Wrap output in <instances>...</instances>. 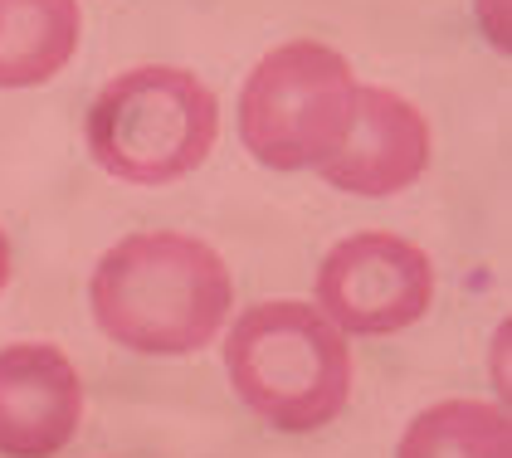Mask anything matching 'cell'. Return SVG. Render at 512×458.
Returning a JSON list of instances; mask_svg holds the SVG:
<instances>
[{"instance_id":"obj_1","label":"cell","mask_w":512,"mask_h":458,"mask_svg":"<svg viewBox=\"0 0 512 458\" xmlns=\"http://www.w3.org/2000/svg\"><path fill=\"white\" fill-rule=\"evenodd\" d=\"M235 307L225 259L176 229H142L118 239L88 278V312L98 332L137 356H196L220 337Z\"/></svg>"},{"instance_id":"obj_2","label":"cell","mask_w":512,"mask_h":458,"mask_svg":"<svg viewBox=\"0 0 512 458\" xmlns=\"http://www.w3.org/2000/svg\"><path fill=\"white\" fill-rule=\"evenodd\" d=\"M225 376L239 405L283 434H313L347 410L352 346L317 303L269 298L244 307L225 337Z\"/></svg>"},{"instance_id":"obj_3","label":"cell","mask_w":512,"mask_h":458,"mask_svg":"<svg viewBox=\"0 0 512 458\" xmlns=\"http://www.w3.org/2000/svg\"><path fill=\"white\" fill-rule=\"evenodd\" d=\"M88 156L127 186H171L205 166L220 137L215 88L176 64L113 74L88 103Z\"/></svg>"},{"instance_id":"obj_4","label":"cell","mask_w":512,"mask_h":458,"mask_svg":"<svg viewBox=\"0 0 512 458\" xmlns=\"http://www.w3.org/2000/svg\"><path fill=\"white\" fill-rule=\"evenodd\" d=\"M356 74L322 39L269 49L239 88V142L269 171H317L352 132Z\"/></svg>"},{"instance_id":"obj_5","label":"cell","mask_w":512,"mask_h":458,"mask_svg":"<svg viewBox=\"0 0 512 458\" xmlns=\"http://www.w3.org/2000/svg\"><path fill=\"white\" fill-rule=\"evenodd\" d=\"M430 303V254L386 229L337 239L317 268V312L347 337H395L415 327Z\"/></svg>"},{"instance_id":"obj_6","label":"cell","mask_w":512,"mask_h":458,"mask_svg":"<svg viewBox=\"0 0 512 458\" xmlns=\"http://www.w3.org/2000/svg\"><path fill=\"white\" fill-rule=\"evenodd\" d=\"M79 420V366L59 346H0V458H54L79 434Z\"/></svg>"},{"instance_id":"obj_7","label":"cell","mask_w":512,"mask_h":458,"mask_svg":"<svg viewBox=\"0 0 512 458\" xmlns=\"http://www.w3.org/2000/svg\"><path fill=\"white\" fill-rule=\"evenodd\" d=\"M430 166V122L425 113L400 98L395 88H356L352 132L332 161H322V181L332 191L386 200L410 191Z\"/></svg>"},{"instance_id":"obj_8","label":"cell","mask_w":512,"mask_h":458,"mask_svg":"<svg viewBox=\"0 0 512 458\" xmlns=\"http://www.w3.org/2000/svg\"><path fill=\"white\" fill-rule=\"evenodd\" d=\"M79 35V0H0V88H40L59 78Z\"/></svg>"},{"instance_id":"obj_9","label":"cell","mask_w":512,"mask_h":458,"mask_svg":"<svg viewBox=\"0 0 512 458\" xmlns=\"http://www.w3.org/2000/svg\"><path fill=\"white\" fill-rule=\"evenodd\" d=\"M395 458H512V420L488 400H439L405 424Z\"/></svg>"},{"instance_id":"obj_10","label":"cell","mask_w":512,"mask_h":458,"mask_svg":"<svg viewBox=\"0 0 512 458\" xmlns=\"http://www.w3.org/2000/svg\"><path fill=\"white\" fill-rule=\"evenodd\" d=\"M10 268H15V254H10V239H5V229H0V293H5V283H10Z\"/></svg>"}]
</instances>
